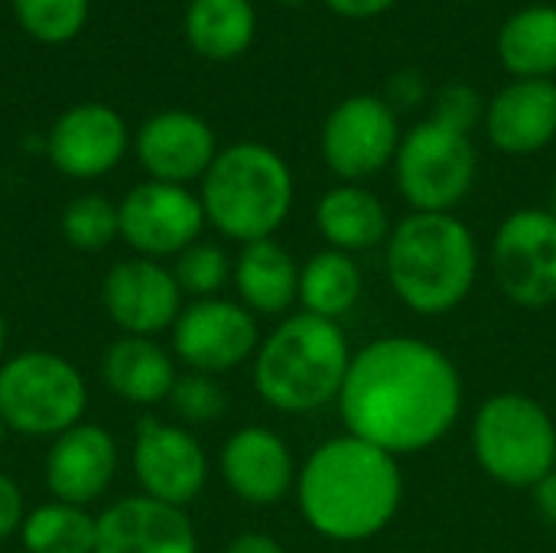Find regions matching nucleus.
<instances>
[{"label":"nucleus","mask_w":556,"mask_h":553,"mask_svg":"<svg viewBox=\"0 0 556 553\" xmlns=\"http://www.w3.org/2000/svg\"><path fill=\"white\" fill-rule=\"evenodd\" d=\"M463 401V375L440 345L384 336L352 355L336 404L345 433L401 460L437 447L456 427Z\"/></svg>","instance_id":"f257e3e1"},{"label":"nucleus","mask_w":556,"mask_h":553,"mask_svg":"<svg viewBox=\"0 0 556 553\" xmlns=\"http://www.w3.org/2000/svg\"><path fill=\"white\" fill-rule=\"evenodd\" d=\"M401 502V460L352 433L319 443L296 473L300 515L332 544L378 538L397 518Z\"/></svg>","instance_id":"f03ea898"},{"label":"nucleus","mask_w":556,"mask_h":553,"mask_svg":"<svg viewBox=\"0 0 556 553\" xmlns=\"http://www.w3.org/2000/svg\"><path fill=\"white\" fill-rule=\"evenodd\" d=\"M384 274L407 310L420 316L453 313L479 280L476 235L453 212H410L388 235Z\"/></svg>","instance_id":"7ed1b4c3"},{"label":"nucleus","mask_w":556,"mask_h":553,"mask_svg":"<svg viewBox=\"0 0 556 553\" xmlns=\"http://www.w3.org/2000/svg\"><path fill=\"white\" fill-rule=\"evenodd\" d=\"M339 323L296 313L261 339L254 355V391L280 414H313L336 404L352 365Z\"/></svg>","instance_id":"20e7f679"},{"label":"nucleus","mask_w":556,"mask_h":553,"mask_svg":"<svg viewBox=\"0 0 556 553\" xmlns=\"http://www.w3.org/2000/svg\"><path fill=\"white\" fill-rule=\"evenodd\" d=\"M205 222L238 241H264L280 231L293 209V173L287 160L254 140L218 150L215 163L202 176Z\"/></svg>","instance_id":"39448f33"},{"label":"nucleus","mask_w":556,"mask_h":553,"mask_svg":"<svg viewBox=\"0 0 556 553\" xmlns=\"http://www.w3.org/2000/svg\"><path fill=\"white\" fill-rule=\"evenodd\" d=\"M472 453L498 486L534 489L556 469L554 417L531 394H492L472 420Z\"/></svg>","instance_id":"423d86ee"},{"label":"nucleus","mask_w":556,"mask_h":553,"mask_svg":"<svg viewBox=\"0 0 556 553\" xmlns=\"http://www.w3.org/2000/svg\"><path fill=\"white\" fill-rule=\"evenodd\" d=\"M88 411L85 375L59 352L26 349L0 365V420L10 433L59 437Z\"/></svg>","instance_id":"0eeeda50"},{"label":"nucleus","mask_w":556,"mask_h":553,"mask_svg":"<svg viewBox=\"0 0 556 553\" xmlns=\"http://www.w3.org/2000/svg\"><path fill=\"white\" fill-rule=\"evenodd\" d=\"M479 153L469 134L437 124L433 117L401 137L394 176L414 212H453L476 186Z\"/></svg>","instance_id":"6e6552de"},{"label":"nucleus","mask_w":556,"mask_h":553,"mask_svg":"<svg viewBox=\"0 0 556 553\" xmlns=\"http://www.w3.org/2000/svg\"><path fill=\"white\" fill-rule=\"evenodd\" d=\"M492 277L515 306L556 303V218L547 209L511 212L492 238Z\"/></svg>","instance_id":"1a4fd4ad"},{"label":"nucleus","mask_w":556,"mask_h":553,"mask_svg":"<svg viewBox=\"0 0 556 553\" xmlns=\"http://www.w3.org/2000/svg\"><path fill=\"white\" fill-rule=\"evenodd\" d=\"M173 332V352L176 359L199 375H228L241 368L248 359L257 355L261 329L257 316L244 310L238 300L208 297L192 300L182 306Z\"/></svg>","instance_id":"9d476101"},{"label":"nucleus","mask_w":556,"mask_h":553,"mask_svg":"<svg viewBox=\"0 0 556 553\" xmlns=\"http://www.w3.org/2000/svg\"><path fill=\"white\" fill-rule=\"evenodd\" d=\"M397 147V111L375 95L345 98L323 124V160L345 183H362L381 173L388 163H394Z\"/></svg>","instance_id":"9b49d317"},{"label":"nucleus","mask_w":556,"mask_h":553,"mask_svg":"<svg viewBox=\"0 0 556 553\" xmlns=\"http://www.w3.org/2000/svg\"><path fill=\"white\" fill-rule=\"evenodd\" d=\"M121 238L134 248L137 257L166 261L179 257L189 244L202 241L205 209L195 192L173 183L147 179L134 186L121 205Z\"/></svg>","instance_id":"f8f14e48"},{"label":"nucleus","mask_w":556,"mask_h":553,"mask_svg":"<svg viewBox=\"0 0 556 553\" xmlns=\"http://www.w3.org/2000/svg\"><path fill=\"white\" fill-rule=\"evenodd\" d=\"M130 466L147 499L186 508L208 482V456L182 424L143 417L134 430Z\"/></svg>","instance_id":"ddd939ff"},{"label":"nucleus","mask_w":556,"mask_h":553,"mask_svg":"<svg viewBox=\"0 0 556 553\" xmlns=\"http://www.w3.org/2000/svg\"><path fill=\"white\" fill-rule=\"evenodd\" d=\"M101 306L124 336L156 339L182 313V290L173 267L150 257L117 261L101 280Z\"/></svg>","instance_id":"4468645a"},{"label":"nucleus","mask_w":556,"mask_h":553,"mask_svg":"<svg viewBox=\"0 0 556 553\" xmlns=\"http://www.w3.org/2000/svg\"><path fill=\"white\" fill-rule=\"evenodd\" d=\"M225 486L254 508H270L296 489V463L287 440L270 427L235 430L218 456Z\"/></svg>","instance_id":"2eb2a0df"},{"label":"nucleus","mask_w":556,"mask_h":553,"mask_svg":"<svg viewBox=\"0 0 556 553\" xmlns=\"http://www.w3.org/2000/svg\"><path fill=\"white\" fill-rule=\"evenodd\" d=\"M121 453L111 430L98 424H75L65 433L52 437V447L46 453V489L55 502L81 505L88 508L98 502L117 473Z\"/></svg>","instance_id":"dca6fc26"},{"label":"nucleus","mask_w":556,"mask_h":553,"mask_svg":"<svg viewBox=\"0 0 556 553\" xmlns=\"http://www.w3.org/2000/svg\"><path fill=\"white\" fill-rule=\"evenodd\" d=\"M49 160L72 179H98L127 153V124L108 104H75L49 130Z\"/></svg>","instance_id":"f3484780"},{"label":"nucleus","mask_w":556,"mask_h":553,"mask_svg":"<svg viewBox=\"0 0 556 553\" xmlns=\"http://www.w3.org/2000/svg\"><path fill=\"white\" fill-rule=\"evenodd\" d=\"M91 553H199V535L186 508L134 495L98 515Z\"/></svg>","instance_id":"a211bd4d"},{"label":"nucleus","mask_w":556,"mask_h":553,"mask_svg":"<svg viewBox=\"0 0 556 553\" xmlns=\"http://www.w3.org/2000/svg\"><path fill=\"white\" fill-rule=\"evenodd\" d=\"M215 156L218 147L212 127L189 111L153 114L137 134V160L156 183L186 186L202 179Z\"/></svg>","instance_id":"6ab92c4d"},{"label":"nucleus","mask_w":556,"mask_h":553,"mask_svg":"<svg viewBox=\"0 0 556 553\" xmlns=\"http://www.w3.org/2000/svg\"><path fill=\"white\" fill-rule=\"evenodd\" d=\"M489 140L511 156L544 150L556 137V85L551 78H515L485 108Z\"/></svg>","instance_id":"aec40b11"},{"label":"nucleus","mask_w":556,"mask_h":553,"mask_svg":"<svg viewBox=\"0 0 556 553\" xmlns=\"http://www.w3.org/2000/svg\"><path fill=\"white\" fill-rule=\"evenodd\" d=\"M231 284L238 303L254 316H287L300 300V264L274 238L251 241L235 257Z\"/></svg>","instance_id":"412c9836"},{"label":"nucleus","mask_w":556,"mask_h":553,"mask_svg":"<svg viewBox=\"0 0 556 553\" xmlns=\"http://www.w3.org/2000/svg\"><path fill=\"white\" fill-rule=\"evenodd\" d=\"M101 378L114 398L137 407H153L169 401L179 375L173 355L156 339L121 336L101 359Z\"/></svg>","instance_id":"4be33fe9"},{"label":"nucleus","mask_w":556,"mask_h":553,"mask_svg":"<svg viewBox=\"0 0 556 553\" xmlns=\"http://www.w3.org/2000/svg\"><path fill=\"white\" fill-rule=\"evenodd\" d=\"M316 228L332 251L355 257L362 251L388 244L394 225L384 202L371 189L358 183H342L316 202Z\"/></svg>","instance_id":"5701e85b"},{"label":"nucleus","mask_w":556,"mask_h":553,"mask_svg":"<svg viewBox=\"0 0 556 553\" xmlns=\"http://www.w3.org/2000/svg\"><path fill=\"white\" fill-rule=\"evenodd\" d=\"M362 290L365 277L352 254L326 248L300 267V303L309 316L342 323L358 306Z\"/></svg>","instance_id":"b1692460"},{"label":"nucleus","mask_w":556,"mask_h":553,"mask_svg":"<svg viewBox=\"0 0 556 553\" xmlns=\"http://www.w3.org/2000/svg\"><path fill=\"white\" fill-rule=\"evenodd\" d=\"M498 55L515 78H551L556 72V7L534 3L508 16Z\"/></svg>","instance_id":"393cba45"},{"label":"nucleus","mask_w":556,"mask_h":553,"mask_svg":"<svg viewBox=\"0 0 556 553\" xmlns=\"http://www.w3.org/2000/svg\"><path fill=\"white\" fill-rule=\"evenodd\" d=\"M254 7L251 0H192L186 13V36L192 49L205 59H235L254 39Z\"/></svg>","instance_id":"a878e982"},{"label":"nucleus","mask_w":556,"mask_h":553,"mask_svg":"<svg viewBox=\"0 0 556 553\" xmlns=\"http://www.w3.org/2000/svg\"><path fill=\"white\" fill-rule=\"evenodd\" d=\"M98 535V518L68 502H46L26 512L20 541L26 553H91Z\"/></svg>","instance_id":"bb28decb"},{"label":"nucleus","mask_w":556,"mask_h":553,"mask_svg":"<svg viewBox=\"0 0 556 553\" xmlns=\"http://www.w3.org/2000/svg\"><path fill=\"white\" fill-rule=\"evenodd\" d=\"M62 238L75 251H104L121 238L117 205L104 196H78L62 212Z\"/></svg>","instance_id":"cd10ccee"},{"label":"nucleus","mask_w":556,"mask_h":553,"mask_svg":"<svg viewBox=\"0 0 556 553\" xmlns=\"http://www.w3.org/2000/svg\"><path fill=\"white\" fill-rule=\"evenodd\" d=\"M173 274L182 293H189L192 300H208L218 297L228 284H231V271L235 261L228 257V251L215 241H195L189 244L179 257H173Z\"/></svg>","instance_id":"c85d7f7f"},{"label":"nucleus","mask_w":556,"mask_h":553,"mask_svg":"<svg viewBox=\"0 0 556 553\" xmlns=\"http://www.w3.org/2000/svg\"><path fill=\"white\" fill-rule=\"evenodd\" d=\"M23 29L42 42L72 39L88 16V0H13Z\"/></svg>","instance_id":"c756f323"},{"label":"nucleus","mask_w":556,"mask_h":553,"mask_svg":"<svg viewBox=\"0 0 556 553\" xmlns=\"http://www.w3.org/2000/svg\"><path fill=\"white\" fill-rule=\"evenodd\" d=\"M166 404L173 407V414H176L186 427H205V424H215V420L225 417V411H228V394H225V388L218 385V378L189 372V375H179V378H176L173 394H169Z\"/></svg>","instance_id":"7c9ffc66"},{"label":"nucleus","mask_w":556,"mask_h":553,"mask_svg":"<svg viewBox=\"0 0 556 553\" xmlns=\"http://www.w3.org/2000/svg\"><path fill=\"white\" fill-rule=\"evenodd\" d=\"M482 117V98L472 85L466 81H453L446 88H440L437 104H433V121L443 127H453L459 134H472V127Z\"/></svg>","instance_id":"2f4dec72"},{"label":"nucleus","mask_w":556,"mask_h":553,"mask_svg":"<svg viewBox=\"0 0 556 553\" xmlns=\"http://www.w3.org/2000/svg\"><path fill=\"white\" fill-rule=\"evenodd\" d=\"M23 521H26L23 489H20L7 473H0V541L20 535Z\"/></svg>","instance_id":"473e14b6"},{"label":"nucleus","mask_w":556,"mask_h":553,"mask_svg":"<svg viewBox=\"0 0 556 553\" xmlns=\"http://www.w3.org/2000/svg\"><path fill=\"white\" fill-rule=\"evenodd\" d=\"M424 95H427V85H424V78L414 72V68H404V72H397L391 81H388V104L394 108V111H410V108H417L420 101H424Z\"/></svg>","instance_id":"72a5a7b5"},{"label":"nucleus","mask_w":556,"mask_h":553,"mask_svg":"<svg viewBox=\"0 0 556 553\" xmlns=\"http://www.w3.org/2000/svg\"><path fill=\"white\" fill-rule=\"evenodd\" d=\"M329 10H336L339 16H349V20H371L384 10H391L397 0H326Z\"/></svg>","instance_id":"f704fd0d"},{"label":"nucleus","mask_w":556,"mask_h":553,"mask_svg":"<svg viewBox=\"0 0 556 553\" xmlns=\"http://www.w3.org/2000/svg\"><path fill=\"white\" fill-rule=\"evenodd\" d=\"M225 553H287L283 544L270 535H261V531H248V535H238Z\"/></svg>","instance_id":"c9c22d12"},{"label":"nucleus","mask_w":556,"mask_h":553,"mask_svg":"<svg viewBox=\"0 0 556 553\" xmlns=\"http://www.w3.org/2000/svg\"><path fill=\"white\" fill-rule=\"evenodd\" d=\"M531 492H534V505H538L541 518H544L551 528H556V469L554 473H547Z\"/></svg>","instance_id":"e433bc0d"},{"label":"nucleus","mask_w":556,"mask_h":553,"mask_svg":"<svg viewBox=\"0 0 556 553\" xmlns=\"http://www.w3.org/2000/svg\"><path fill=\"white\" fill-rule=\"evenodd\" d=\"M7 339H10V332H7V319L0 313V365L7 362Z\"/></svg>","instance_id":"4c0bfd02"},{"label":"nucleus","mask_w":556,"mask_h":553,"mask_svg":"<svg viewBox=\"0 0 556 553\" xmlns=\"http://www.w3.org/2000/svg\"><path fill=\"white\" fill-rule=\"evenodd\" d=\"M547 212L556 218V183H554V189H551V205H547Z\"/></svg>","instance_id":"58836bf2"},{"label":"nucleus","mask_w":556,"mask_h":553,"mask_svg":"<svg viewBox=\"0 0 556 553\" xmlns=\"http://www.w3.org/2000/svg\"><path fill=\"white\" fill-rule=\"evenodd\" d=\"M7 433H10V430H7V424L0 420V447H3V440H7Z\"/></svg>","instance_id":"ea45409f"},{"label":"nucleus","mask_w":556,"mask_h":553,"mask_svg":"<svg viewBox=\"0 0 556 553\" xmlns=\"http://www.w3.org/2000/svg\"><path fill=\"white\" fill-rule=\"evenodd\" d=\"M283 3H303V0H283Z\"/></svg>","instance_id":"a19ab883"}]
</instances>
